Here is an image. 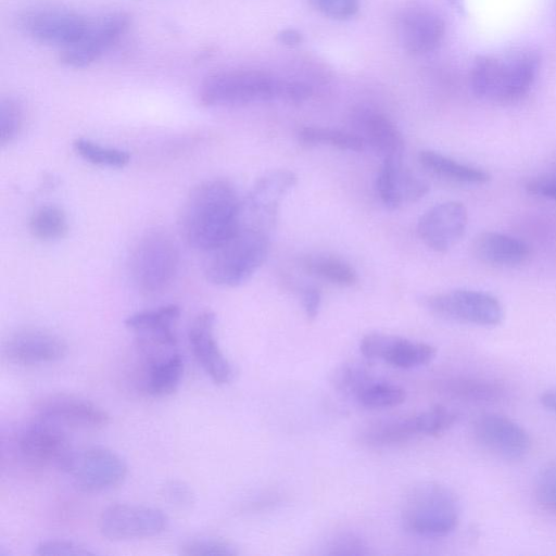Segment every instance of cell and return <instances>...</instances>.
Returning a JSON list of instances; mask_svg holds the SVG:
<instances>
[{"instance_id": "603a6c76", "label": "cell", "mask_w": 556, "mask_h": 556, "mask_svg": "<svg viewBox=\"0 0 556 556\" xmlns=\"http://www.w3.org/2000/svg\"><path fill=\"white\" fill-rule=\"evenodd\" d=\"M473 255L482 263L496 267H515L523 264L530 255L529 245L518 238L484 231L472 241Z\"/></svg>"}, {"instance_id": "9c48e42d", "label": "cell", "mask_w": 556, "mask_h": 556, "mask_svg": "<svg viewBox=\"0 0 556 556\" xmlns=\"http://www.w3.org/2000/svg\"><path fill=\"white\" fill-rule=\"evenodd\" d=\"M426 306L442 318L476 326H497L504 318L501 302L476 290L457 289L433 294L426 299Z\"/></svg>"}, {"instance_id": "cb8c5ba5", "label": "cell", "mask_w": 556, "mask_h": 556, "mask_svg": "<svg viewBox=\"0 0 556 556\" xmlns=\"http://www.w3.org/2000/svg\"><path fill=\"white\" fill-rule=\"evenodd\" d=\"M143 389L154 397L173 394L180 384L184 358L178 350L143 359Z\"/></svg>"}, {"instance_id": "d590c367", "label": "cell", "mask_w": 556, "mask_h": 556, "mask_svg": "<svg viewBox=\"0 0 556 556\" xmlns=\"http://www.w3.org/2000/svg\"><path fill=\"white\" fill-rule=\"evenodd\" d=\"M420 434L439 435L448 430L457 420V414L452 409L437 405L416 415Z\"/></svg>"}, {"instance_id": "f6af8a7d", "label": "cell", "mask_w": 556, "mask_h": 556, "mask_svg": "<svg viewBox=\"0 0 556 556\" xmlns=\"http://www.w3.org/2000/svg\"><path fill=\"white\" fill-rule=\"evenodd\" d=\"M278 40L285 46H298L302 42V35L296 29L286 28L278 34Z\"/></svg>"}, {"instance_id": "6da1fadb", "label": "cell", "mask_w": 556, "mask_h": 556, "mask_svg": "<svg viewBox=\"0 0 556 556\" xmlns=\"http://www.w3.org/2000/svg\"><path fill=\"white\" fill-rule=\"evenodd\" d=\"M242 201L223 179L199 184L188 195L180 218L186 242L207 252L227 240L240 226Z\"/></svg>"}, {"instance_id": "4fadbf2b", "label": "cell", "mask_w": 556, "mask_h": 556, "mask_svg": "<svg viewBox=\"0 0 556 556\" xmlns=\"http://www.w3.org/2000/svg\"><path fill=\"white\" fill-rule=\"evenodd\" d=\"M395 30L403 49L420 55L432 52L441 45L445 26L434 11L420 4H409L397 13Z\"/></svg>"}, {"instance_id": "7c38bea8", "label": "cell", "mask_w": 556, "mask_h": 556, "mask_svg": "<svg viewBox=\"0 0 556 556\" xmlns=\"http://www.w3.org/2000/svg\"><path fill=\"white\" fill-rule=\"evenodd\" d=\"M38 418L79 429H99L110 424L109 413L98 404L68 393H54L35 404Z\"/></svg>"}, {"instance_id": "2e32d148", "label": "cell", "mask_w": 556, "mask_h": 556, "mask_svg": "<svg viewBox=\"0 0 556 556\" xmlns=\"http://www.w3.org/2000/svg\"><path fill=\"white\" fill-rule=\"evenodd\" d=\"M473 434L484 448L507 459H520L531 447V439L526 429L500 414L480 415L475 420Z\"/></svg>"}, {"instance_id": "74e56055", "label": "cell", "mask_w": 556, "mask_h": 556, "mask_svg": "<svg viewBox=\"0 0 556 556\" xmlns=\"http://www.w3.org/2000/svg\"><path fill=\"white\" fill-rule=\"evenodd\" d=\"M534 490L538 502L546 509L556 513V462L541 470Z\"/></svg>"}, {"instance_id": "5bb4252c", "label": "cell", "mask_w": 556, "mask_h": 556, "mask_svg": "<svg viewBox=\"0 0 556 556\" xmlns=\"http://www.w3.org/2000/svg\"><path fill=\"white\" fill-rule=\"evenodd\" d=\"M295 184L296 175L288 169L262 176L242 202V219L271 230L281 199Z\"/></svg>"}, {"instance_id": "5b68a950", "label": "cell", "mask_w": 556, "mask_h": 556, "mask_svg": "<svg viewBox=\"0 0 556 556\" xmlns=\"http://www.w3.org/2000/svg\"><path fill=\"white\" fill-rule=\"evenodd\" d=\"M460 506L457 496L437 482H419L404 496L401 519L404 528L424 538H441L455 530Z\"/></svg>"}, {"instance_id": "bcb514c9", "label": "cell", "mask_w": 556, "mask_h": 556, "mask_svg": "<svg viewBox=\"0 0 556 556\" xmlns=\"http://www.w3.org/2000/svg\"><path fill=\"white\" fill-rule=\"evenodd\" d=\"M541 404L556 415V389L547 390L540 396Z\"/></svg>"}, {"instance_id": "4316f807", "label": "cell", "mask_w": 556, "mask_h": 556, "mask_svg": "<svg viewBox=\"0 0 556 556\" xmlns=\"http://www.w3.org/2000/svg\"><path fill=\"white\" fill-rule=\"evenodd\" d=\"M420 434L416 415L392 418L369 426L363 433V441L372 446H391L409 441Z\"/></svg>"}, {"instance_id": "8fae6325", "label": "cell", "mask_w": 556, "mask_h": 556, "mask_svg": "<svg viewBox=\"0 0 556 556\" xmlns=\"http://www.w3.org/2000/svg\"><path fill=\"white\" fill-rule=\"evenodd\" d=\"M130 16L122 11L90 18L83 37L62 50L61 62L68 67L84 68L98 61L128 30Z\"/></svg>"}, {"instance_id": "d6a6232c", "label": "cell", "mask_w": 556, "mask_h": 556, "mask_svg": "<svg viewBox=\"0 0 556 556\" xmlns=\"http://www.w3.org/2000/svg\"><path fill=\"white\" fill-rule=\"evenodd\" d=\"M355 399L367 408H389L404 403L406 393L396 384L372 378Z\"/></svg>"}, {"instance_id": "7402d4cb", "label": "cell", "mask_w": 556, "mask_h": 556, "mask_svg": "<svg viewBox=\"0 0 556 556\" xmlns=\"http://www.w3.org/2000/svg\"><path fill=\"white\" fill-rule=\"evenodd\" d=\"M376 189L391 210L416 202L429 190L428 184L403 165L402 159H386L379 168Z\"/></svg>"}, {"instance_id": "d6986e66", "label": "cell", "mask_w": 556, "mask_h": 556, "mask_svg": "<svg viewBox=\"0 0 556 556\" xmlns=\"http://www.w3.org/2000/svg\"><path fill=\"white\" fill-rule=\"evenodd\" d=\"M216 317L212 311L199 313L192 320L188 338L193 355L216 384L229 383L233 377V369L220 350L215 337Z\"/></svg>"}, {"instance_id": "4dcf8cb0", "label": "cell", "mask_w": 556, "mask_h": 556, "mask_svg": "<svg viewBox=\"0 0 556 556\" xmlns=\"http://www.w3.org/2000/svg\"><path fill=\"white\" fill-rule=\"evenodd\" d=\"M299 140L307 146H330L340 150L362 151L366 147L353 131L325 127H303L298 134Z\"/></svg>"}, {"instance_id": "83f0119b", "label": "cell", "mask_w": 556, "mask_h": 556, "mask_svg": "<svg viewBox=\"0 0 556 556\" xmlns=\"http://www.w3.org/2000/svg\"><path fill=\"white\" fill-rule=\"evenodd\" d=\"M302 266L309 275L340 287H352L357 274L345 261L329 255H311L303 260Z\"/></svg>"}, {"instance_id": "8d00e7d4", "label": "cell", "mask_w": 556, "mask_h": 556, "mask_svg": "<svg viewBox=\"0 0 556 556\" xmlns=\"http://www.w3.org/2000/svg\"><path fill=\"white\" fill-rule=\"evenodd\" d=\"M372 378L365 368L352 364L339 368L334 374L333 382L339 391L355 397Z\"/></svg>"}, {"instance_id": "e575fe53", "label": "cell", "mask_w": 556, "mask_h": 556, "mask_svg": "<svg viewBox=\"0 0 556 556\" xmlns=\"http://www.w3.org/2000/svg\"><path fill=\"white\" fill-rule=\"evenodd\" d=\"M179 554L185 556H232L237 555L236 546L219 538L200 536L184 542Z\"/></svg>"}, {"instance_id": "9a60e30c", "label": "cell", "mask_w": 556, "mask_h": 556, "mask_svg": "<svg viewBox=\"0 0 556 556\" xmlns=\"http://www.w3.org/2000/svg\"><path fill=\"white\" fill-rule=\"evenodd\" d=\"M468 213L458 201H446L429 208L419 218L417 232L422 242L435 252H445L465 235Z\"/></svg>"}, {"instance_id": "d4e9b609", "label": "cell", "mask_w": 556, "mask_h": 556, "mask_svg": "<svg viewBox=\"0 0 556 556\" xmlns=\"http://www.w3.org/2000/svg\"><path fill=\"white\" fill-rule=\"evenodd\" d=\"M418 159L421 166L428 172L452 182L479 186L491 179L486 170L457 162L437 151L424 150L419 153Z\"/></svg>"}, {"instance_id": "52a82bcc", "label": "cell", "mask_w": 556, "mask_h": 556, "mask_svg": "<svg viewBox=\"0 0 556 556\" xmlns=\"http://www.w3.org/2000/svg\"><path fill=\"white\" fill-rule=\"evenodd\" d=\"M60 469L78 490L88 493L116 488L128 472L125 460L114 451L102 446L73 448Z\"/></svg>"}, {"instance_id": "836d02e7", "label": "cell", "mask_w": 556, "mask_h": 556, "mask_svg": "<svg viewBox=\"0 0 556 556\" xmlns=\"http://www.w3.org/2000/svg\"><path fill=\"white\" fill-rule=\"evenodd\" d=\"M24 108L13 97L3 98L0 102V142L2 146L13 142L24 125Z\"/></svg>"}, {"instance_id": "ba28073f", "label": "cell", "mask_w": 556, "mask_h": 556, "mask_svg": "<svg viewBox=\"0 0 556 556\" xmlns=\"http://www.w3.org/2000/svg\"><path fill=\"white\" fill-rule=\"evenodd\" d=\"M89 23L90 18L77 11L53 5L29 8L18 16L20 28L25 35L62 50L76 43Z\"/></svg>"}, {"instance_id": "7bdbcfd3", "label": "cell", "mask_w": 556, "mask_h": 556, "mask_svg": "<svg viewBox=\"0 0 556 556\" xmlns=\"http://www.w3.org/2000/svg\"><path fill=\"white\" fill-rule=\"evenodd\" d=\"M163 495L167 502L179 508H189L194 503L192 490L185 482L170 480L163 486Z\"/></svg>"}, {"instance_id": "f546056e", "label": "cell", "mask_w": 556, "mask_h": 556, "mask_svg": "<svg viewBox=\"0 0 556 556\" xmlns=\"http://www.w3.org/2000/svg\"><path fill=\"white\" fill-rule=\"evenodd\" d=\"M30 233L41 241L62 239L68 231L65 212L56 205H42L30 215L28 222Z\"/></svg>"}, {"instance_id": "f1b7e54d", "label": "cell", "mask_w": 556, "mask_h": 556, "mask_svg": "<svg viewBox=\"0 0 556 556\" xmlns=\"http://www.w3.org/2000/svg\"><path fill=\"white\" fill-rule=\"evenodd\" d=\"M179 315V306L169 304L154 309L137 312L126 318L125 325L135 334L174 332L173 326Z\"/></svg>"}, {"instance_id": "ac0fdd59", "label": "cell", "mask_w": 556, "mask_h": 556, "mask_svg": "<svg viewBox=\"0 0 556 556\" xmlns=\"http://www.w3.org/2000/svg\"><path fill=\"white\" fill-rule=\"evenodd\" d=\"M361 353L370 359H381L394 367L408 369L430 363L437 354L434 346L406 338L372 332L363 337Z\"/></svg>"}, {"instance_id": "44dd1931", "label": "cell", "mask_w": 556, "mask_h": 556, "mask_svg": "<svg viewBox=\"0 0 556 556\" xmlns=\"http://www.w3.org/2000/svg\"><path fill=\"white\" fill-rule=\"evenodd\" d=\"M3 351L8 359L13 363L40 365L62 359L67 353V344L56 333L27 328L11 334L5 341Z\"/></svg>"}, {"instance_id": "b9f144b4", "label": "cell", "mask_w": 556, "mask_h": 556, "mask_svg": "<svg viewBox=\"0 0 556 556\" xmlns=\"http://www.w3.org/2000/svg\"><path fill=\"white\" fill-rule=\"evenodd\" d=\"M525 188L534 197L556 200V168L530 178Z\"/></svg>"}, {"instance_id": "277c9868", "label": "cell", "mask_w": 556, "mask_h": 556, "mask_svg": "<svg viewBox=\"0 0 556 556\" xmlns=\"http://www.w3.org/2000/svg\"><path fill=\"white\" fill-rule=\"evenodd\" d=\"M270 230L241 220L239 228L223 243L205 252V278L222 287L248 281L265 262Z\"/></svg>"}, {"instance_id": "7a4b0ae2", "label": "cell", "mask_w": 556, "mask_h": 556, "mask_svg": "<svg viewBox=\"0 0 556 556\" xmlns=\"http://www.w3.org/2000/svg\"><path fill=\"white\" fill-rule=\"evenodd\" d=\"M312 88L299 80L277 77L261 70H229L215 73L199 88L200 102L210 108L243 106L270 101L301 103Z\"/></svg>"}, {"instance_id": "30bf717a", "label": "cell", "mask_w": 556, "mask_h": 556, "mask_svg": "<svg viewBox=\"0 0 556 556\" xmlns=\"http://www.w3.org/2000/svg\"><path fill=\"white\" fill-rule=\"evenodd\" d=\"M168 525L163 510L138 504L116 503L100 515V533L114 541L144 539L159 535Z\"/></svg>"}, {"instance_id": "60d3db41", "label": "cell", "mask_w": 556, "mask_h": 556, "mask_svg": "<svg viewBox=\"0 0 556 556\" xmlns=\"http://www.w3.org/2000/svg\"><path fill=\"white\" fill-rule=\"evenodd\" d=\"M329 555L358 556L369 553L366 542L355 533L343 532L336 535L329 543Z\"/></svg>"}, {"instance_id": "e0dca14e", "label": "cell", "mask_w": 556, "mask_h": 556, "mask_svg": "<svg viewBox=\"0 0 556 556\" xmlns=\"http://www.w3.org/2000/svg\"><path fill=\"white\" fill-rule=\"evenodd\" d=\"M17 445L25 459L59 469L73 451L63 427L41 418L22 429Z\"/></svg>"}, {"instance_id": "ab89813d", "label": "cell", "mask_w": 556, "mask_h": 556, "mask_svg": "<svg viewBox=\"0 0 556 556\" xmlns=\"http://www.w3.org/2000/svg\"><path fill=\"white\" fill-rule=\"evenodd\" d=\"M35 554L39 556H86L94 553L80 543L55 539L40 542Z\"/></svg>"}, {"instance_id": "3957f363", "label": "cell", "mask_w": 556, "mask_h": 556, "mask_svg": "<svg viewBox=\"0 0 556 556\" xmlns=\"http://www.w3.org/2000/svg\"><path fill=\"white\" fill-rule=\"evenodd\" d=\"M539 68L540 58L531 50L482 55L471 68V88L483 100L513 103L529 92Z\"/></svg>"}, {"instance_id": "ee69618b", "label": "cell", "mask_w": 556, "mask_h": 556, "mask_svg": "<svg viewBox=\"0 0 556 556\" xmlns=\"http://www.w3.org/2000/svg\"><path fill=\"white\" fill-rule=\"evenodd\" d=\"M302 304L308 319L318 315L320 306V292L315 287H306L302 292Z\"/></svg>"}, {"instance_id": "484cf974", "label": "cell", "mask_w": 556, "mask_h": 556, "mask_svg": "<svg viewBox=\"0 0 556 556\" xmlns=\"http://www.w3.org/2000/svg\"><path fill=\"white\" fill-rule=\"evenodd\" d=\"M438 389L451 397L470 402H494L505 394L503 384L479 377H451L441 380Z\"/></svg>"}, {"instance_id": "8992f818", "label": "cell", "mask_w": 556, "mask_h": 556, "mask_svg": "<svg viewBox=\"0 0 556 556\" xmlns=\"http://www.w3.org/2000/svg\"><path fill=\"white\" fill-rule=\"evenodd\" d=\"M179 264V252L173 238L160 230L142 236L130 256L131 278L144 294H156L173 281Z\"/></svg>"}, {"instance_id": "f35d334b", "label": "cell", "mask_w": 556, "mask_h": 556, "mask_svg": "<svg viewBox=\"0 0 556 556\" xmlns=\"http://www.w3.org/2000/svg\"><path fill=\"white\" fill-rule=\"evenodd\" d=\"M309 2L323 15L345 21L357 14L361 0H309Z\"/></svg>"}, {"instance_id": "1f68e13d", "label": "cell", "mask_w": 556, "mask_h": 556, "mask_svg": "<svg viewBox=\"0 0 556 556\" xmlns=\"http://www.w3.org/2000/svg\"><path fill=\"white\" fill-rule=\"evenodd\" d=\"M73 148L83 160L101 167L123 168L130 162L127 151L102 146L86 138L75 139Z\"/></svg>"}, {"instance_id": "ffe728a7", "label": "cell", "mask_w": 556, "mask_h": 556, "mask_svg": "<svg viewBox=\"0 0 556 556\" xmlns=\"http://www.w3.org/2000/svg\"><path fill=\"white\" fill-rule=\"evenodd\" d=\"M352 131L383 160L402 159L404 139L394 123L383 113L368 106H358L350 114Z\"/></svg>"}]
</instances>
